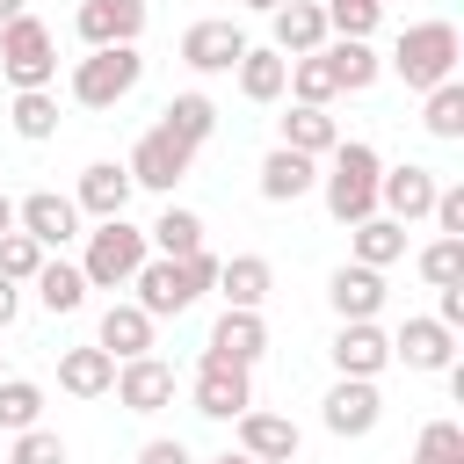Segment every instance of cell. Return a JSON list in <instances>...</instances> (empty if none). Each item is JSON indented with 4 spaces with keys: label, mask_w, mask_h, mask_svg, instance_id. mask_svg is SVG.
<instances>
[{
    "label": "cell",
    "mask_w": 464,
    "mask_h": 464,
    "mask_svg": "<svg viewBox=\"0 0 464 464\" xmlns=\"http://www.w3.org/2000/svg\"><path fill=\"white\" fill-rule=\"evenodd\" d=\"M377 174H384L377 145H362V138H341V145L326 152V174H319L326 218H334V225H362V218L377 210Z\"/></svg>",
    "instance_id": "6da1fadb"
},
{
    "label": "cell",
    "mask_w": 464,
    "mask_h": 464,
    "mask_svg": "<svg viewBox=\"0 0 464 464\" xmlns=\"http://www.w3.org/2000/svg\"><path fill=\"white\" fill-rule=\"evenodd\" d=\"M457 58H464V36H457V22H406L384 65H392V72H399L413 94H428V87L457 80Z\"/></svg>",
    "instance_id": "7a4b0ae2"
},
{
    "label": "cell",
    "mask_w": 464,
    "mask_h": 464,
    "mask_svg": "<svg viewBox=\"0 0 464 464\" xmlns=\"http://www.w3.org/2000/svg\"><path fill=\"white\" fill-rule=\"evenodd\" d=\"M145 254H152L145 225H130V218H94L87 254H80V276H87V290H130V276L145 268Z\"/></svg>",
    "instance_id": "3957f363"
},
{
    "label": "cell",
    "mask_w": 464,
    "mask_h": 464,
    "mask_svg": "<svg viewBox=\"0 0 464 464\" xmlns=\"http://www.w3.org/2000/svg\"><path fill=\"white\" fill-rule=\"evenodd\" d=\"M138 80H145V51L138 44H102L72 65V102L80 109H116L123 94H138Z\"/></svg>",
    "instance_id": "277c9868"
},
{
    "label": "cell",
    "mask_w": 464,
    "mask_h": 464,
    "mask_svg": "<svg viewBox=\"0 0 464 464\" xmlns=\"http://www.w3.org/2000/svg\"><path fill=\"white\" fill-rule=\"evenodd\" d=\"M0 72H7V87H51L58 80V36H51V22H36V14L0 22Z\"/></svg>",
    "instance_id": "5b68a950"
},
{
    "label": "cell",
    "mask_w": 464,
    "mask_h": 464,
    "mask_svg": "<svg viewBox=\"0 0 464 464\" xmlns=\"http://www.w3.org/2000/svg\"><path fill=\"white\" fill-rule=\"evenodd\" d=\"M123 167H130V181H138V188H152V196H174V181L196 167V145H188V138H174L167 123H152V130L130 145V160H123Z\"/></svg>",
    "instance_id": "8992f818"
},
{
    "label": "cell",
    "mask_w": 464,
    "mask_h": 464,
    "mask_svg": "<svg viewBox=\"0 0 464 464\" xmlns=\"http://www.w3.org/2000/svg\"><path fill=\"white\" fill-rule=\"evenodd\" d=\"M188 399H196L203 420H239V413L254 406V370H239V362H210V355H203Z\"/></svg>",
    "instance_id": "52a82bcc"
},
{
    "label": "cell",
    "mask_w": 464,
    "mask_h": 464,
    "mask_svg": "<svg viewBox=\"0 0 464 464\" xmlns=\"http://www.w3.org/2000/svg\"><path fill=\"white\" fill-rule=\"evenodd\" d=\"M319 420H326V435H341V442H355V435H370V428L384 420V399H377V377H334V392H326V406H319Z\"/></svg>",
    "instance_id": "ba28073f"
},
{
    "label": "cell",
    "mask_w": 464,
    "mask_h": 464,
    "mask_svg": "<svg viewBox=\"0 0 464 464\" xmlns=\"http://www.w3.org/2000/svg\"><path fill=\"white\" fill-rule=\"evenodd\" d=\"M435 167H420V160H406V167H384L377 174V210L384 218H399V225H420L428 210H435Z\"/></svg>",
    "instance_id": "9c48e42d"
},
{
    "label": "cell",
    "mask_w": 464,
    "mask_h": 464,
    "mask_svg": "<svg viewBox=\"0 0 464 464\" xmlns=\"http://www.w3.org/2000/svg\"><path fill=\"white\" fill-rule=\"evenodd\" d=\"M14 225L51 254V246L80 239V203H72V196H58V188H29V196L14 203Z\"/></svg>",
    "instance_id": "30bf717a"
},
{
    "label": "cell",
    "mask_w": 464,
    "mask_h": 464,
    "mask_svg": "<svg viewBox=\"0 0 464 464\" xmlns=\"http://www.w3.org/2000/svg\"><path fill=\"white\" fill-rule=\"evenodd\" d=\"M203 355H210V362H239V370H254V362L268 355V319H261V312L225 304V312H218V326H210V341H203Z\"/></svg>",
    "instance_id": "8fae6325"
},
{
    "label": "cell",
    "mask_w": 464,
    "mask_h": 464,
    "mask_svg": "<svg viewBox=\"0 0 464 464\" xmlns=\"http://www.w3.org/2000/svg\"><path fill=\"white\" fill-rule=\"evenodd\" d=\"M326 355H334V377H377V370L392 362V334H384L377 319H341Z\"/></svg>",
    "instance_id": "7c38bea8"
},
{
    "label": "cell",
    "mask_w": 464,
    "mask_h": 464,
    "mask_svg": "<svg viewBox=\"0 0 464 464\" xmlns=\"http://www.w3.org/2000/svg\"><path fill=\"white\" fill-rule=\"evenodd\" d=\"M116 406L123 413H160V406H174V362H160V355H130V362H116Z\"/></svg>",
    "instance_id": "4fadbf2b"
},
{
    "label": "cell",
    "mask_w": 464,
    "mask_h": 464,
    "mask_svg": "<svg viewBox=\"0 0 464 464\" xmlns=\"http://www.w3.org/2000/svg\"><path fill=\"white\" fill-rule=\"evenodd\" d=\"M392 362H406V370H450V362H457V334H450L435 312H413V319L392 334Z\"/></svg>",
    "instance_id": "5bb4252c"
},
{
    "label": "cell",
    "mask_w": 464,
    "mask_h": 464,
    "mask_svg": "<svg viewBox=\"0 0 464 464\" xmlns=\"http://www.w3.org/2000/svg\"><path fill=\"white\" fill-rule=\"evenodd\" d=\"M72 29H80L87 51H102V44H138V36H145V0H80Z\"/></svg>",
    "instance_id": "9a60e30c"
},
{
    "label": "cell",
    "mask_w": 464,
    "mask_h": 464,
    "mask_svg": "<svg viewBox=\"0 0 464 464\" xmlns=\"http://www.w3.org/2000/svg\"><path fill=\"white\" fill-rule=\"evenodd\" d=\"M239 51H246V36H239V22H188L181 29V65L188 72H232L239 65Z\"/></svg>",
    "instance_id": "2e32d148"
},
{
    "label": "cell",
    "mask_w": 464,
    "mask_h": 464,
    "mask_svg": "<svg viewBox=\"0 0 464 464\" xmlns=\"http://www.w3.org/2000/svg\"><path fill=\"white\" fill-rule=\"evenodd\" d=\"M232 428H239V450L261 457V464H297V450H304V435H297L290 413H261V406H246Z\"/></svg>",
    "instance_id": "e0dca14e"
},
{
    "label": "cell",
    "mask_w": 464,
    "mask_h": 464,
    "mask_svg": "<svg viewBox=\"0 0 464 464\" xmlns=\"http://www.w3.org/2000/svg\"><path fill=\"white\" fill-rule=\"evenodd\" d=\"M326 304H334V319H377V312H384V268L341 261V268L326 276Z\"/></svg>",
    "instance_id": "ac0fdd59"
},
{
    "label": "cell",
    "mask_w": 464,
    "mask_h": 464,
    "mask_svg": "<svg viewBox=\"0 0 464 464\" xmlns=\"http://www.w3.org/2000/svg\"><path fill=\"white\" fill-rule=\"evenodd\" d=\"M130 167L123 160H94L87 174H80V188H72V203H80V218H123L130 210Z\"/></svg>",
    "instance_id": "d6986e66"
},
{
    "label": "cell",
    "mask_w": 464,
    "mask_h": 464,
    "mask_svg": "<svg viewBox=\"0 0 464 464\" xmlns=\"http://www.w3.org/2000/svg\"><path fill=\"white\" fill-rule=\"evenodd\" d=\"M109 384H116V355H109L102 341L58 348V392H72V399H109Z\"/></svg>",
    "instance_id": "ffe728a7"
},
{
    "label": "cell",
    "mask_w": 464,
    "mask_h": 464,
    "mask_svg": "<svg viewBox=\"0 0 464 464\" xmlns=\"http://www.w3.org/2000/svg\"><path fill=\"white\" fill-rule=\"evenodd\" d=\"M152 326H160V319H152L145 304H130V297H123V304H109V312H102L94 341H102L116 362H130V355H152Z\"/></svg>",
    "instance_id": "44dd1931"
},
{
    "label": "cell",
    "mask_w": 464,
    "mask_h": 464,
    "mask_svg": "<svg viewBox=\"0 0 464 464\" xmlns=\"http://www.w3.org/2000/svg\"><path fill=\"white\" fill-rule=\"evenodd\" d=\"M232 72H239V94H246L254 109H268V102H283V80H290V58H283L276 44H246Z\"/></svg>",
    "instance_id": "7402d4cb"
},
{
    "label": "cell",
    "mask_w": 464,
    "mask_h": 464,
    "mask_svg": "<svg viewBox=\"0 0 464 464\" xmlns=\"http://www.w3.org/2000/svg\"><path fill=\"white\" fill-rule=\"evenodd\" d=\"M319 188V160H304V152H290V145H276L268 160H261V203H297V196H312Z\"/></svg>",
    "instance_id": "603a6c76"
},
{
    "label": "cell",
    "mask_w": 464,
    "mask_h": 464,
    "mask_svg": "<svg viewBox=\"0 0 464 464\" xmlns=\"http://www.w3.org/2000/svg\"><path fill=\"white\" fill-rule=\"evenodd\" d=\"M348 261H362V268H392V261H406V225L384 218V210H370L362 225H348Z\"/></svg>",
    "instance_id": "cb8c5ba5"
},
{
    "label": "cell",
    "mask_w": 464,
    "mask_h": 464,
    "mask_svg": "<svg viewBox=\"0 0 464 464\" xmlns=\"http://www.w3.org/2000/svg\"><path fill=\"white\" fill-rule=\"evenodd\" d=\"M268 290H276V268H268L261 254H232V261H218V297H225V304L261 312V304H268Z\"/></svg>",
    "instance_id": "d4e9b609"
},
{
    "label": "cell",
    "mask_w": 464,
    "mask_h": 464,
    "mask_svg": "<svg viewBox=\"0 0 464 464\" xmlns=\"http://www.w3.org/2000/svg\"><path fill=\"white\" fill-rule=\"evenodd\" d=\"M319 51H326V65H334V87H341V94H362V87H377V72H384V58L370 51V36H326Z\"/></svg>",
    "instance_id": "484cf974"
},
{
    "label": "cell",
    "mask_w": 464,
    "mask_h": 464,
    "mask_svg": "<svg viewBox=\"0 0 464 464\" xmlns=\"http://www.w3.org/2000/svg\"><path fill=\"white\" fill-rule=\"evenodd\" d=\"M276 145H290V152H304V160H326L334 145H341V123L326 116V109H312V102H290L283 109V138Z\"/></svg>",
    "instance_id": "4316f807"
},
{
    "label": "cell",
    "mask_w": 464,
    "mask_h": 464,
    "mask_svg": "<svg viewBox=\"0 0 464 464\" xmlns=\"http://www.w3.org/2000/svg\"><path fill=\"white\" fill-rule=\"evenodd\" d=\"M29 290H36V304H44L51 319H65V312L87 304V276H80V261H65V254H58V261L44 254V268L29 276Z\"/></svg>",
    "instance_id": "83f0119b"
},
{
    "label": "cell",
    "mask_w": 464,
    "mask_h": 464,
    "mask_svg": "<svg viewBox=\"0 0 464 464\" xmlns=\"http://www.w3.org/2000/svg\"><path fill=\"white\" fill-rule=\"evenodd\" d=\"M268 22H276V51H283V58H304V51L326 44V7H319V0H283Z\"/></svg>",
    "instance_id": "f1b7e54d"
},
{
    "label": "cell",
    "mask_w": 464,
    "mask_h": 464,
    "mask_svg": "<svg viewBox=\"0 0 464 464\" xmlns=\"http://www.w3.org/2000/svg\"><path fill=\"white\" fill-rule=\"evenodd\" d=\"M145 239H152V254L181 261V254H196V246H203V218H196L188 203H167V210L145 225Z\"/></svg>",
    "instance_id": "f546056e"
},
{
    "label": "cell",
    "mask_w": 464,
    "mask_h": 464,
    "mask_svg": "<svg viewBox=\"0 0 464 464\" xmlns=\"http://www.w3.org/2000/svg\"><path fill=\"white\" fill-rule=\"evenodd\" d=\"M7 123H14V138H29V145L58 138V94H51V87H14Z\"/></svg>",
    "instance_id": "4dcf8cb0"
},
{
    "label": "cell",
    "mask_w": 464,
    "mask_h": 464,
    "mask_svg": "<svg viewBox=\"0 0 464 464\" xmlns=\"http://www.w3.org/2000/svg\"><path fill=\"white\" fill-rule=\"evenodd\" d=\"M160 123H167V130H174V138H188V145H196V152H203V145H210V130H218V102H210V94H196V87H188V94H174V102H167V109H160Z\"/></svg>",
    "instance_id": "1f68e13d"
},
{
    "label": "cell",
    "mask_w": 464,
    "mask_h": 464,
    "mask_svg": "<svg viewBox=\"0 0 464 464\" xmlns=\"http://www.w3.org/2000/svg\"><path fill=\"white\" fill-rule=\"evenodd\" d=\"M420 130H428V138H442V145H457V138H464V80H442V87H428V94H420Z\"/></svg>",
    "instance_id": "d6a6232c"
},
{
    "label": "cell",
    "mask_w": 464,
    "mask_h": 464,
    "mask_svg": "<svg viewBox=\"0 0 464 464\" xmlns=\"http://www.w3.org/2000/svg\"><path fill=\"white\" fill-rule=\"evenodd\" d=\"M283 94L290 102H312V109H326L341 87H334V65H326V51H304V58H290V80H283Z\"/></svg>",
    "instance_id": "836d02e7"
},
{
    "label": "cell",
    "mask_w": 464,
    "mask_h": 464,
    "mask_svg": "<svg viewBox=\"0 0 464 464\" xmlns=\"http://www.w3.org/2000/svg\"><path fill=\"white\" fill-rule=\"evenodd\" d=\"M44 420V384L36 377H0V435H22Z\"/></svg>",
    "instance_id": "e575fe53"
},
{
    "label": "cell",
    "mask_w": 464,
    "mask_h": 464,
    "mask_svg": "<svg viewBox=\"0 0 464 464\" xmlns=\"http://www.w3.org/2000/svg\"><path fill=\"white\" fill-rule=\"evenodd\" d=\"M36 268H44V246H36L22 225H14V232H0V276L29 290V276H36Z\"/></svg>",
    "instance_id": "d590c367"
},
{
    "label": "cell",
    "mask_w": 464,
    "mask_h": 464,
    "mask_svg": "<svg viewBox=\"0 0 464 464\" xmlns=\"http://www.w3.org/2000/svg\"><path fill=\"white\" fill-rule=\"evenodd\" d=\"M413 464H464V428L457 420H428L413 442Z\"/></svg>",
    "instance_id": "8d00e7d4"
},
{
    "label": "cell",
    "mask_w": 464,
    "mask_h": 464,
    "mask_svg": "<svg viewBox=\"0 0 464 464\" xmlns=\"http://www.w3.org/2000/svg\"><path fill=\"white\" fill-rule=\"evenodd\" d=\"M326 7V36H377L384 7H362V0H319Z\"/></svg>",
    "instance_id": "74e56055"
},
{
    "label": "cell",
    "mask_w": 464,
    "mask_h": 464,
    "mask_svg": "<svg viewBox=\"0 0 464 464\" xmlns=\"http://www.w3.org/2000/svg\"><path fill=\"white\" fill-rule=\"evenodd\" d=\"M0 464H65V442L36 420V428H22V435L7 442V457H0Z\"/></svg>",
    "instance_id": "f35d334b"
},
{
    "label": "cell",
    "mask_w": 464,
    "mask_h": 464,
    "mask_svg": "<svg viewBox=\"0 0 464 464\" xmlns=\"http://www.w3.org/2000/svg\"><path fill=\"white\" fill-rule=\"evenodd\" d=\"M420 276H428V290L457 283V276H464V239H442V232H435V246H420Z\"/></svg>",
    "instance_id": "ab89813d"
},
{
    "label": "cell",
    "mask_w": 464,
    "mask_h": 464,
    "mask_svg": "<svg viewBox=\"0 0 464 464\" xmlns=\"http://www.w3.org/2000/svg\"><path fill=\"white\" fill-rule=\"evenodd\" d=\"M428 218H435V232H442V239H464V188H457V181H442Z\"/></svg>",
    "instance_id": "60d3db41"
},
{
    "label": "cell",
    "mask_w": 464,
    "mask_h": 464,
    "mask_svg": "<svg viewBox=\"0 0 464 464\" xmlns=\"http://www.w3.org/2000/svg\"><path fill=\"white\" fill-rule=\"evenodd\" d=\"M435 319H442V326H450V334H457V326H464V276H457V283H442V290H435Z\"/></svg>",
    "instance_id": "b9f144b4"
},
{
    "label": "cell",
    "mask_w": 464,
    "mask_h": 464,
    "mask_svg": "<svg viewBox=\"0 0 464 464\" xmlns=\"http://www.w3.org/2000/svg\"><path fill=\"white\" fill-rule=\"evenodd\" d=\"M138 464H196V457H188V450H181L174 435H152V442L138 450Z\"/></svg>",
    "instance_id": "7bdbcfd3"
},
{
    "label": "cell",
    "mask_w": 464,
    "mask_h": 464,
    "mask_svg": "<svg viewBox=\"0 0 464 464\" xmlns=\"http://www.w3.org/2000/svg\"><path fill=\"white\" fill-rule=\"evenodd\" d=\"M14 319H22V283H7V276H0V334H7Z\"/></svg>",
    "instance_id": "ee69618b"
},
{
    "label": "cell",
    "mask_w": 464,
    "mask_h": 464,
    "mask_svg": "<svg viewBox=\"0 0 464 464\" xmlns=\"http://www.w3.org/2000/svg\"><path fill=\"white\" fill-rule=\"evenodd\" d=\"M0 232H14V196L0 188Z\"/></svg>",
    "instance_id": "f6af8a7d"
},
{
    "label": "cell",
    "mask_w": 464,
    "mask_h": 464,
    "mask_svg": "<svg viewBox=\"0 0 464 464\" xmlns=\"http://www.w3.org/2000/svg\"><path fill=\"white\" fill-rule=\"evenodd\" d=\"M14 14H29V0H0V22H14Z\"/></svg>",
    "instance_id": "bcb514c9"
},
{
    "label": "cell",
    "mask_w": 464,
    "mask_h": 464,
    "mask_svg": "<svg viewBox=\"0 0 464 464\" xmlns=\"http://www.w3.org/2000/svg\"><path fill=\"white\" fill-rule=\"evenodd\" d=\"M210 464H261V457H246V450H225V457H210Z\"/></svg>",
    "instance_id": "7dc6e473"
},
{
    "label": "cell",
    "mask_w": 464,
    "mask_h": 464,
    "mask_svg": "<svg viewBox=\"0 0 464 464\" xmlns=\"http://www.w3.org/2000/svg\"><path fill=\"white\" fill-rule=\"evenodd\" d=\"M239 7H254V14H276V7H283V0H239Z\"/></svg>",
    "instance_id": "c3c4849f"
},
{
    "label": "cell",
    "mask_w": 464,
    "mask_h": 464,
    "mask_svg": "<svg viewBox=\"0 0 464 464\" xmlns=\"http://www.w3.org/2000/svg\"><path fill=\"white\" fill-rule=\"evenodd\" d=\"M0 377H7V355H0Z\"/></svg>",
    "instance_id": "681fc988"
},
{
    "label": "cell",
    "mask_w": 464,
    "mask_h": 464,
    "mask_svg": "<svg viewBox=\"0 0 464 464\" xmlns=\"http://www.w3.org/2000/svg\"><path fill=\"white\" fill-rule=\"evenodd\" d=\"M362 7H384V0H362Z\"/></svg>",
    "instance_id": "f907efd6"
}]
</instances>
